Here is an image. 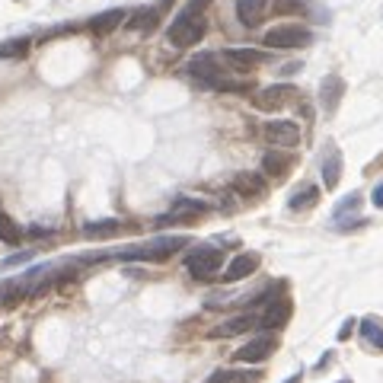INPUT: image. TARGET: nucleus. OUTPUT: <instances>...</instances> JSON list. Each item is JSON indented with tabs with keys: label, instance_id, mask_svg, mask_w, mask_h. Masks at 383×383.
I'll use <instances>...</instances> for the list:
<instances>
[{
	"label": "nucleus",
	"instance_id": "obj_1",
	"mask_svg": "<svg viewBox=\"0 0 383 383\" xmlns=\"http://www.w3.org/2000/svg\"><path fill=\"white\" fill-rule=\"evenodd\" d=\"M201 38H204V19H201V13H195V10H185L182 16L166 29V42L176 45V48H192V45H198Z\"/></svg>",
	"mask_w": 383,
	"mask_h": 383
},
{
	"label": "nucleus",
	"instance_id": "obj_2",
	"mask_svg": "<svg viewBox=\"0 0 383 383\" xmlns=\"http://www.w3.org/2000/svg\"><path fill=\"white\" fill-rule=\"evenodd\" d=\"M189 246V236H157L150 240L147 246H134V249H125L118 252V259H140V262H163L170 259L176 249Z\"/></svg>",
	"mask_w": 383,
	"mask_h": 383
},
{
	"label": "nucleus",
	"instance_id": "obj_3",
	"mask_svg": "<svg viewBox=\"0 0 383 383\" xmlns=\"http://www.w3.org/2000/svg\"><path fill=\"white\" fill-rule=\"evenodd\" d=\"M313 42V32L304 26H274L265 32L262 45L265 48H278V51H294V48H306Z\"/></svg>",
	"mask_w": 383,
	"mask_h": 383
},
{
	"label": "nucleus",
	"instance_id": "obj_4",
	"mask_svg": "<svg viewBox=\"0 0 383 383\" xmlns=\"http://www.w3.org/2000/svg\"><path fill=\"white\" fill-rule=\"evenodd\" d=\"M221 265H223V252L214 246H198L195 252L185 259V268L192 272V278H211V274H217Z\"/></svg>",
	"mask_w": 383,
	"mask_h": 383
},
{
	"label": "nucleus",
	"instance_id": "obj_5",
	"mask_svg": "<svg viewBox=\"0 0 383 383\" xmlns=\"http://www.w3.org/2000/svg\"><path fill=\"white\" fill-rule=\"evenodd\" d=\"M294 96H297V89H294L291 83H278V87L259 89V93L252 96V106L259 109V112H281L287 102H294Z\"/></svg>",
	"mask_w": 383,
	"mask_h": 383
},
{
	"label": "nucleus",
	"instance_id": "obj_6",
	"mask_svg": "<svg viewBox=\"0 0 383 383\" xmlns=\"http://www.w3.org/2000/svg\"><path fill=\"white\" fill-rule=\"evenodd\" d=\"M278 348V335H272V332H265V335H255V338H249L243 348H236L233 351V357L236 361H243V364H259V361H265L272 351Z\"/></svg>",
	"mask_w": 383,
	"mask_h": 383
},
{
	"label": "nucleus",
	"instance_id": "obj_7",
	"mask_svg": "<svg viewBox=\"0 0 383 383\" xmlns=\"http://www.w3.org/2000/svg\"><path fill=\"white\" fill-rule=\"evenodd\" d=\"M198 214H208V204L201 201V198H189V195H179L176 201H172L170 214L157 217V227H166L170 221H192V217Z\"/></svg>",
	"mask_w": 383,
	"mask_h": 383
},
{
	"label": "nucleus",
	"instance_id": "obj_8",
	"mask_svg": "<svg viewBox=\"0 0 383 383\" xmlns=\"http://www.w3.org/2000/svg\"><path fill=\"white\" fill-rule=\"evenodd\" d=\"M189 70H192V77H195L201 87H208V89H214L217 83H221V67H217V57L208 55V51H201V55L192 57Z\"/></svg>",
	"mask_w": 383,
	"mask_h": 383
},
{
	"label": "nucleus",
	"instance_id": "obj_9",
	"mask_svg": "<svg viewBox=\"0 0 383 383\" xmlns=\"http://www.w3.org/2000/svg\"><path fill=\"white\" fill-rule=\"evenodd\" d=\"M265 140L274 147H294L300 140V125L297 121H287V118H278V121H265Z\"/></svg>",
	"mask_w": 383,
	"mask_h": 383
},
{
	"label": "nucleus",
	"instance_id": "obj_10",
	"mask_svg": "<svg viewBox=\"0 0 383 383\" xmlns=\"http://www.w3.org/2000/svg\"><path fill=\"white\" fill-rule=\"evenodd\" d=\"M230 189H233L240 198H265L268 182H265L262 172H236L233 182H230Z\"/></svg>",
	"mask_w": 383,
	"mask_h": 383
},
{
	"label": "nucleus",
	"instance_id": "obj_11",
	"mask_svg": "<svg viewBox=\"0 0 383 383\" xmlns=\"http://www.w3.org/2000/svg\"><path fill=\"white\" fill-rule=\"evenodd\" d=\"M294 306L287 297H278V300H268L265 313L259 316V326L262 329H281V326H287V319H291Z\"/></svg>",
	"mask_w": 383,
	"mask_h": 383
},
{
	"label": "nucleus",
	"instance_id": "obj_12",
	"mask_svg": "<svg viewBox=\"0 0 383 383\" xmlns=\"http://www.w3.org/2000/svg\"><path fill=\"white\" fill-rule=\"evenodd\" d=\"M342 96H345V80L338 74H329L323 83H319V106H323L329 115L338 109Z\"/></svg>",
	"mask_w": 383,
	"mask_h": 383
},
{
	"label": "nucleus",
	"instance_id": "obj_13",
	"mask_svg": "<svg viewBox=\"0 0 383 383\" xmlns=\"http://www.w3.org/2000/svg\"><path fill=\"white\" fill-rule=\"evenodd\" d=\"M255 268H259V255L255 252H240L236 259H230V265L223 268L221 278L223 281H243V278H249Z\"/></svg>",
	"mask_w": 383,
	"mask_h": 383
},
{
	"label": "nucleus",
	"instance_id": "obj_14",
	"mask_svg": "<svg viewBox=\"0 0 383 383\" xmlns=\"http://www.w3.org/2000/svg\"><path fill=\"white\" fill-rule=\"evenodd\" d=\"M291 153H284V150H268L265 157H262V172L265 176H272L274 182H281V179L291 172Z\"/></svg>",
	"mask_w": 383,
	"mask_h": 383
},
{
	"label": "nucleus",
	"instance_id": "obj_15",
	"mask_svg": "<svg viewBox=\"0 0 383 383\" xmlns=\"http://www.w3.org/2000/svg\"><path fill=\"white\" fill-rule=\"evenodd\" d=\"M265 57H268L265 51H255V48H227L223 51V61L233 70H249V67H255V64H262Z\"/></svg>",
	"mask_w": 383,
	"mask_h": 383
},
{
	"label": "nucleus",
	"instance_id": "obj_16",
	"mask_svg": "<svg viewBox=\"0 0 383 383\" xmlns=\"http://www.w3.org/2000/svg\"><path fill=\"white\" fill-rule=\"evenodd\" d=\"M265 10H268V0H236V19L243 26H249V29L262 23Z\"/></svg>",
	"mask_w": 383,
	"mask_h": 383
},
{
	"label": "nucleus",
	"instance_id": "obj_17",
	"mask_svg": "<svg viewBox=\"0 0 383 383\" xmlns=\"http://www.w3.org/2000/svg\"><path fill=\"white\" fill-rule=\"evenodd\" d=\"M252 326H259V316H252V313H243V316H233L227 319L223 326H217L211 335L214 338H230V335H243V332H249Z\"/></svg>",
	"mask_w": 383,
	"mask_h": 383
},
{
	"label": "nucleus",
	"instance_id": "obj_18",
	"mask_svg": "<svg viewBox=\"0 0 383 383\" xmlns=\"http://www.w3.org/2000/svg\"><path fill=\"white\" fill-rule=\"evenodd\" d=\"M170 4H172V0H163V4H157V6H144V10L131 13V19H128V29H138V32L153 29V26H157V19H160V13H163Z\"/></svg>",
	"mask_w": 383,
	"mask_h": 383
},
{
	"label": "nucleus",
	"instance_id": "obj_19",
	"mask_svg": "<svg viewBox=\"0 0 383 383\" xmlns=\"http://www.w3.org/2000/svg\"><path fill=\"white\" fill-rule=\"evenodd\" d=\"M338 179H342V153H338V147H329L323 157V185L335 189Z\"/></svg>",
	"mask_w": 383,
	"mask_h": 383
},
{
	"label": "nucleus",
	"instance_id": "obj_20",
	"mask_svg": "<svg viewBox=\"0 0 383 383\" xmlns=\"http://www.w3.org/2000/svg\"><path fill=\"white\" fill-rule=\"evenodd\" d=\"M121 19H128L125 10H106V13H99V16L89 23V29H93V35H109L112 29H118V26H121Z\"/></svg>",
	"mask_w": 383,
	"mask_h": 383
},
{
	"label": "nucleus",
	"instance_id": "obj_21",
	"mask_svg": "<svg viewBox=\"0 0 383 383\" xmlns=\"http://www.w3.org/2000/svg\"><path fill=\"white\" fill-rule=\"evenodd\" d=\"M121 230V221H115V217H106V221H93L83 227V236L87 240H109V236H115Z\"/></svg>",
	"mask_w": 383,
	"mask_h": 383
},
{
	"label": "nucleus",
	"instance_id": "obj_22",
	"mask_svg": "<svg viewBox=\"0 0 383 383\" xmlns=\"http://www.w3.org/2000/svg\"><path fill=\"white\" fill-rule=\"evenodd\" d=\"M259 377V370H214L208 383H255Z\"/></svg>",
	"mask_w": 383,
	"mask_h": 383
},
{
	"label": "nucleus",
	"instance_id": "obj_23",
	"mask_svg": "<svg viewBox=\"0 0 383 383\" xmlns=\"http://www.w3.org/2000/svg\"><path fill=\"white\" fill-rule=\"evenodd\" d=\"M361 338L370 345V348L383 351V323L377 316H367L361 319Z\"/></svg>",
	"mask_w": 383,
	"mask_h": 383
},
{
	"label": "nucleus",
	"instance_id": "obj_24",
	"mask_svg": "<svg viewBox=\"0 0 383 383\" xmlns=\"http://www.w3.org/2000/svg\"><path fill=\"white\" fill-rule=\"evenodd\" d=\"M316 201H319V189H316V185H304V189H297L291 195L287 208H291V211H306V208H313Z\"/></svg>",
	"mask_w": 383,
	"mask_h": 383
},
{
	"label": "nucleus",
	"instance_id": "obj_25",
	"mask_svg": "<svg viewBox=\"0 0 383 383\" xmlns=\"http://www.w3.org/2000/svg\"><path fill=\"white\" fill-rule=\"evenodd\" d=\"M19 240H23V230H19V223L13 221L6 211H0V243H6V246H16Z\"/></svg>",
	"mask_w": 383,
	"mask_h": 383
},
{
	"label": "nucleus",
	"instance_id": "obj_26",
	"mask_svg": "<svg viewBox=\"0 0 383 383\" xmlns=\"http://www.w3.org/2000/svg\"><path fill=\"white\" fill-rule=\"evenodd\" d=\"M272 6L281 16H300V13H306V0H274Z\"/></svg>",
	"mask_w": 383,
	"mask_h": 383
},
{
	"label": "nucleus",
	"instance_id": "obj_27",
	"mask_svg": "<svg viewBox=\"0 0 383 383\" xmlns=\"http://www.w3.org/2000/svg\"><path fill=\"white\" fill-rule=\"evenodd\" d=\"M29 51V38H10L0 45V57H19Z\"/></svg>",
	"mask_w": 383,
	"mask_h": 383
},
{
	"label": "nucleus",
	"instance_id": "obj_28",
	"mask_svg": "<svg viewBox=\"0 0 383 383\" xmlns=\"http://www.w3.org/2000/svg\"><path fill=\"white\" fill-rule=\"evenodd\" d=\"M357 204H361V195H357V192H351V195L345 198V201L335 208V217H338V221H342V217L348 214V211H357Z\"/></svg>",
	"mask_w": 383,
	"mask_h": 383
},
{
	"label": "nucleus",
	"instance_id": "obj_29",
	"mask_svg": "<svg viewBox=\"0 0 383 383\" xmlns=\"http://www.w3.org/2000/svg\"><path fill=\"white\" fill-rule=\"evenodd\" d=\"M32 259V249H26V252H16V255H6L4 259V268H13V265H23V262Z\"/></svg>",
	"mask_w": 383,
	"mask_h": 383
},
{
	"label": "nucleus",
	"instance_id": "obj_30",
	"mask_svg": "<svg viewBox=\"0 0 383 383\" xmlns=\"http://www.w3.org/2000/svg\"><path fill=\"white\" fill-rule=\"evenodd\" d=\"M351 329H355V319H345L342 329H338V342H345V338L351 335Z\"/></svg>",
	"mask_w": 383,
	"mask_h": 383
},
{
	"label": "nucleus",
	"instance_id": "obj_31",
	"mask_svg": "<svg viewBox=\"0 0 383 383\" xmlns=\"http://www.w3.org/2000/svg\"><path fill=\"white\" fill-rule=\"evenodd\" d=\"M370 201H374V208H383V182L374 189V195H370Z\"/></svg>",
	"mask_w": 383,
	"mask_h": 383
},
{
	"label": "nucleus",
	"instance_id": "obj_32",
	"mask_svg": "<svg viewBox=\"0 0 383 383\" xmlns=\"http://www.w3.org/2000/svg\"><path fill=\"white\" fill-rule=\"evenodd\" d=\"M48 233H51L48 227H29V236H32V240H42V236H48Z\"/></svg>",
	"mask_w": 383,
	"mask_h": 383
},
{
	"label": "nucleus",
	"instance_id": "obj_33",
	"mask_svg": "<svg viewBox=\"0 0 383 383\" xmlns=\"http://www.w3.org/2000/svg\"><path fill=\"white\" fill-rule=\"evenodd\" d=\"M208 4H211V0H192V4H189V10L201 13V10H204V6H208Z\"/></svg>",
	"mask_w": 383,
	"mask_h": 383
},
{
	"label": "nucleus",
	"instance_id": "obj_34",
	"mask_svg": "<svg viewBox=\"0 0 383 383\" xmlns=\"http://www.w3.org/2000/svg\"><path fill=\"white\" fill-rule=\"evenodd\" d=\"M284 383H300V374H294V377H291V380H284Z\"/></svg>",
	"mask_w": 383,
	"mask_h": 383
},
{
	"label": "nucleus",
	"instance_id": "obj_35",
	"mask_svg": "<svg viewBox=\"0 0 383 383\" xmlns=\"http://www.w3.org/2000/svg\"><path fill=\"white\" fill-rule=\"evenodd\" d=\"M338 383H348V380H338Z\"/></svg>",
	"mask_w": 383,
	"mask_h": 383
}]
</instances>
